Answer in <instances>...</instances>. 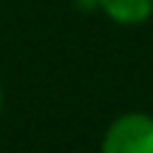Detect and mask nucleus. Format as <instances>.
<instances>
[{
    "mask_svg": "<svg viewBox=\"0 0 153 153\" xmlns=\"http://www.w3.org/2000/svg\"><path fill=\"white\" fill-rule=\"evenodd\" d=\"M99 153H153V114L128 111L105 128Z\"/></svg>",
    "mask_w": 153,
    "mask_h": 153,
    "instance_id": "nucleus-1",
    "label": "nucleus"
},
{
    "mask_svg": "<svg viewBox=\"0 0 153 153\" xmlns=\"http://www.w3.org/2000/svg\"><path fill=\"white\" fill-rule=\"evenodd\" d=\"M97 9L116 26H142L153 14V0H97Z\"/></svg>",
    "mask_w": 153,
    "mask_h": 153,
    "instance_id": "nucleus-2",
    "label": "nucleus"
},
{
    "mask_svg": "<svg viewBox=\"0 0 153 153\" xmlns=\"http://www.w3.org/2000/svg\"><path fill=\"white\" fill-rule=\"evenodd\" d=\"M3 102H6V97H3V82H0V114H3Z\"/></svg>",
    "mask_w": 153,
    "mask_h": 153,
    "instance_id": "nucleus-3",
    "label": "nucleus"
}]
</instances>
